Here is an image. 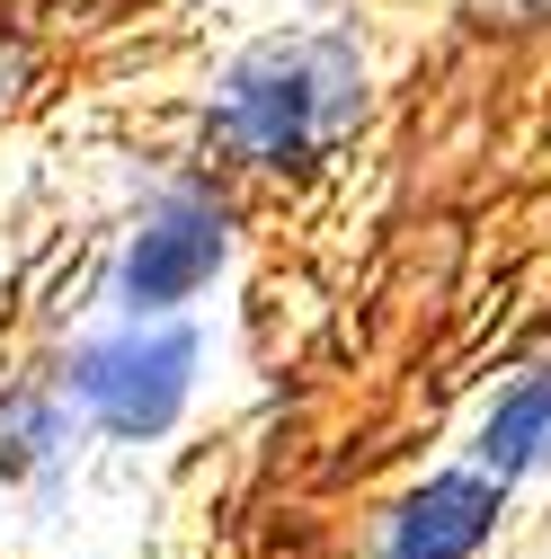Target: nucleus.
I'll use <instances>...</instances> for the list:
<instances>
[{"instance_id": "4", "label": "nucleus", "mask_w": 551, "mask_h": 559, "mask_svg": "<svg viewBox=\"0 0 551 559\" xmlns=\"http://www.w3.org/2000/svg\"><path fill=\"white\" fill-rule=\"evenodd\" d=\"M516 488L480 462H445L419 488H400L391 515H383V559H480L507 524Z\"/></svg>"}, {"instance_id": "5", "label": "nucleus", "mask_w": 551, "mask_h": 559, "mask_svg": "<svg viewBox=\"0 0 551 559\" xmlns=\"http://www.w3.org/2000/svg\"><path fill=\"white\" fill-rule=\"evenodd\" d=\"M81 427H90V417L72 408V391H62L54 373L10 382V391H0V479L27 488V498H54V488L72 479Z\"/></svg>"}, {"instance_id": "6", "label": "nucleus", "mask_w": 551, "mask_h": 559, "mask_svg": "<svg viewBox=\"0 0 551 559\" xmlns=\"http://www.w3.org/2000/svg\"><path fill=\"white\" fill-rule=\"evenodd\" d=\"M471 462H480V471H499L507 488H525V479L551 471V365L516 373L490 408H480V427H471Z\"/></svg>"}, {"instance_id": "1", "label": "nucleus", "mask_w": 551, "mask_h": 559, "mask_svg": "<svg viewBox=\"0 0 551 559\" xmlns=\"http://www.w3.org/2000/svg\"><path fill=\"white\" fill-rule=\"evenodd\" d=\"M365 116H374V45L348 19H294L214 62L196 133L204 169L312 178Z\"/></svg>"}, {"instance_id": "3", "label": "nucleus", "mask_w": 551, "mask_h": 559, "mask_svg": "<svg viewBox=\"0 0 551 559\" xmlns=\"http://www.w3.org/2000/svg\"><path fill=\"white\" fill-rule=\"evenodd\" d=\"M54 382L72 391V408L90 417V436H107V444H161V436H178V417L196 408L204 329H196V311H178V320H107V329L72 337L54 356Z\"/></svg>"}, {"instance_id": "7", "label": "nucleus", "mask_w": 551, "mask_h": 559, "mask_svg": "<svg viewBox=\"0 0 551 559\" xmlns=\"http://www.w3.org/2000/svg\"><path fill=\"white\" fill-rule=\"evenodd\" d=\"M507 10H516L525 27H551V0H507Z\"/></svg>"}, {"instance_id": "2", "label": "nucleus", "mask_w": 551, "mask_h": 559, "mask_svg": "<svg viewBox=\"0 0 551 559\" xmlns=\"http://www.w3.org/2000/svg\"><path fill=\"white\" fill-rule=\"evenodd\" d=\"M232 249H241V214L214 169H161L143 195H133V214L116 231V258H107V302L116 320H178L196 311L204 294L232 275Z\"/></svg>"}]
</instances>
